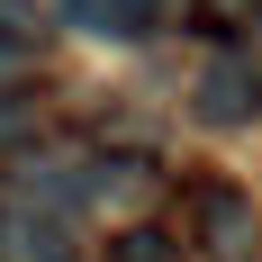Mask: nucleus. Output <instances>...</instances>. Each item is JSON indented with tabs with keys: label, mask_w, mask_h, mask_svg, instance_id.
Returning a JSON list of instances; mask_svg holds the SVG:
<instances>
[{
	"label": "nucleus",
	"mask_w": 262,
	"mask_h": 262,
	"mask_svg": "<svg viewBox=\"0 0 262 262\" xmlns=\"http://www.w3.org/2000/svg\"><path fill=\"white\" fill-rule=\"evenodd\" d=\"M108 262H181V235L172 226H118L108 235Z\"/></svg>",
	"instance_id": "6"
},
{
	"label": "nucleus",
	"mask_w": 262,
	"mask_h": 262,
	"mask_svg": "<svg viewBox=\"0 0 262 262\" xmlns=\"http://www.w3.org/2000/svg\"><path fill=\"white\" fill-rule=\"evenodd\" d=\"M190 118L217 136H244L262 127V46H208L199 63H190Z\"/></svg>",
	"instance_id": "2"
},
{
	"label": "nucleus",
	"mask_w": 262,
	"mask_h": 262,
	"mask_svg": "<svg viewBox=\"0 0 262 262\" xmlns=\"http://www.w3.org/2000/svg\"><path fill=\"white\" fill-rule=\"evenodd\" d=\"M136 18H145V36H163V27H181L190 18V0H127Z\"/></svg>",
	"instance_id": "9"
},
{
	"label": "nucleus",
	"mask_w": 262,
	"mask_h": 262,
	"mask_svg": "<svg viewBox=\"0 0 262 262\" xmlns=\"http://www.w3.org/2000/svg\"><path fill=\"white\" fill-rule=\"evenodd\" d=\"M0 36H18V46H54V18L36 0H0Z\"/></svg>",
	"instance_id": "7"
},
{
	"label": "nucleus",
	"mask_w": 262,
	"mask_h": 262,
	"mask_svg": "<svg viewBox=\"0 0 262 262\" xmlns=\"http://www.w3.org/2000/svg\"><path fill=\"white\" fill-rule=\"evenodd\" d=\"M36 136H46V81H18V91H0V163H18Z\"/></svg>",
	"instance_id": "4"
},
{
	"label": "nucleus",
	"mask_w": 262,
	"mask_h": 262,
	"mask_svg": "<svg viewBox=\"0 0 262 262\" xmlns=\"http://www.w3.org/2000/svg\"><path fill=\"white\" fill-rule=\"evenodd\" d=\"M54 27L100 36V46H145V18H136L127 0H54Z\"/></svg>",
	"instance_id": "3"
},
{
	"label": "nucleus",
	"mask_w": 262,
	"mask_h": 262,
	"mask_svg": "<svg viewBox=\"0 0 262 262\" xmlns=\"http://www.w3.org/2000/svg\"><path fill=\"white\" fill-rule=\"evenodd\" d=\"M190 27L208 46H262V0H190Z\"/></svg>",
	"instance_id": "5"
},
{
	"label": "nucleus",
	"mask_w": 262,
	"mask_h": 262,
	"mask_svg": "<svg viewBox=\"0 0 262 262\" xmlns=\"http://www.w3.org/2000/svg\"><path fill=\"white\" fill-rule=\"evenodd\" d=\"M181 253L199 262H262V208L235 172H181Z\"/></svg>",
	"instance_id": "1"
},
{
	"label": "nucleus",
	"mask_w": 262,
	"mask_h": 262,
	"mask_svg": "<svg viewBox=\"0 0 262 262\" xmlns=\"http://www.w3.org/2000/svg\"><path fill=\"white\" fill-rule=\"evenodd\" d=\"M18 81H46V46H18V36H0V91H18Z\"/></svg>",
	"instance_id": "8"
}]
</instances>
